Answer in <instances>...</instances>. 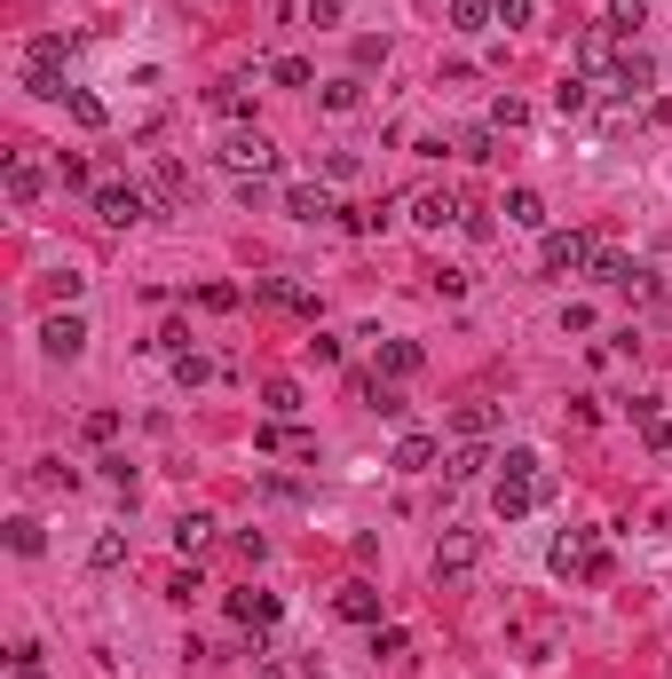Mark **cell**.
<instances>
[{
	"label": "cell",
	"instance_id": "1",
	"mask_svg": "<svg viewBox=\"0 0 672 679\" xmlns=\"http://www.w3.org/2000/svg\"><path fill=\"white\" fill-rule=\"evenodd\" d=\"M222 166H229L238 182H269V175L285 166V151L269 143L261 127H238V134H222Z\"/></svg>",
	"mask_w": 672,
	"mask_h": 679
},
{
	"label": "cell",
	"instance_id": "2",
	"mask_svg": "<svg viewBox=\"0 0 672 679\" xmlns=\"http://www.w3.org/2000/svg\"><path fill=\"white\" fill-rule=\"evenodd\" d=\"M538 269L546 277H578V269H593V237L586 229H546L538 237Z\"/></svg>",
	"mask_w": 672,
	"mask_h": 679
},
{
	"label": "cell",
	"instance_id": "3",
	"mask_svg": "<svg viewBox=\"0 0 672 679\" xmlns=\"http://www.w3.org/2000/svg\"><path fill=\"white\" fill-rule=\"evenodd\" d=\"M546 490H554L546 474H515V466H498V483H491V514H498V522H522Z\"/></svg>",
	"mask_w": 672,
	"mask_h": 679
},
{
	"label": "cell",
	"instance_id": "4",
	"mask_svg": "<svg viewBox=\"0 0 672 679\" xmlns=\"http://www.w3.org/2000/svg\"><path fill=\"white\" fill-rule=\"evenodd\" d=\"M475 561H483V529H444L435 537V585H459V576H475Z\"/></svg>",
	"mask_w": 672,
	"mask_h": 679
},
{
	"label": "cell",
	"instance_id": "5",
	"mask_svg": "<svg viewBox=\"0 0 672 679\" xmlns=\"http://www.w3.org/2000/svg\"><path fill=\"white\" fill-rule=\"evenodd\" d=\"M143 214H151L143 182H95V222H104V229H134Z\"/></svg>",
	"mask_w": 672,
	"mask_h": 679
},
{
	"label": "cell",
	"instance_id": "6",
	"mask_svg": "<svg viewBox=\"0 0 672 679\" xmlns=\"http://www.w3.org/2000/svg\"><path fill=\"white\" fill-rule=\"evenodd\" d=\"M617 56H625V40H617V32H610V24H586V32H578V63H569V72L601 87V80L617 72Z\"/></svg>",
	"mask_w": 672,
	"mask_h": 679
},
{
	"label": "cell",
	"instance_id": "7",
	"mask_svg": "<svg viewBox=\"0 0 672 679\" xmlns=\"http://www.w3.org/2000/svg\"><path fill=\"white\" fill-rule=\"evenodd\" d=\"M546 561H554V576H610V561H601V546H593L586 529H562Z\"/></svg>",
	"mask_w": 672,
	"mask_h": 679
},
{
	"label": "cell",
	"instance_id": "8",
	"mask_svg": "<svg viewBox=\"0 0 672 679\" xmlns=\"http://www.w3.org/2000/svg\"><path fill=\"white\" fill-rule=\"evenodd\" d=\"M459 214H467V198H459V190H420V198H412V229H427V237L459 229Z\"/></svg>",
	"mask_w": 672,
	"mask_h": 679
},
{
	"label": "cell",
	"instance_id": "9",
	"mask_svg": "<svg viewBox=\"0 0 672 679\" xmlns=\"http://www.w3.org/2000/svg\"><path fill=\"white\" fill-rule=\"evenodd\" d=\"M40 348H48L56 364H80V348H87V317H80V309H56V317L40 324Z\"/></svg>",
	"mask_w": 672,
	"mask_h": 679
},
{
	"label": "cell",
	"instance_id": "10",
	"mask_svg": "<svg viewBox=\"0 0 672 679\" xmlns=\"http://www.w3.org/2000/svg\"><path fill=\"white\" fill-rule=\"evenodd\" d=\"M254 300H261V309H278V317H317V293L293 285V277H254Z\"/></svg>",
	"mask_w": 672,
	"mask_h": 679
},
{
	"label": "cell",
	"instance_id": "11",
	"mask_svg": "<svg viewBox=\"0 0 672 679\" xmlns=\"http://www.w3.org/2000/svg\"><path fill=\"white\" fill-rule=\"evenodd\" d=\"M451 434H459V443H491V434H498V403L491 395H467L459 412H451Z\"/></svg>",
	"mask_w": 672,
	"mask_h": 679
},
{
	"label": "cell",
	"instance_id": "12",
	"mask_svg": "<svg viewBox=\"0 0 672 679\" xmlns=\"http://www.w3.org/2000/svg\"><path fill=\"white\" fill-rule=\"evenodd\" d=\"M593 285H610V293H633L641 285V269H633V253H617V246H593V269H586Z\"/></svg>",
	"mask_w": 672,
	"mask_h": 679
},
{
	"label": "cell",
	"instance_id": "13",
	"mask_svg": "<svg viewBox=\"0 0 672 679\" xmlns=\"http://www.w3.org/2000/svg\"><path fill=\"white\" fill-rule=\"evenodd\" d=\"M285 214H293V222H341V206H332L325 182H293V190H285Z\"/></svg>",
	"mask_w": 672,
	"mask_h": 679
},
{
	"label": "cell",
	"instance_id": "14",
	"mask_svg": "<svg viewBox=\"0 0 672 679\" xmlns=\"http://www.w3.org/2000/svg\"><path fill=\"white\" fill-rule=\"evenodd\" d=\"M229 617H238L246 632H269L285 608H278V593H254V585H246V593H229Z\"/></svg>",
	"mask_w": 672,
	"mask_h": 679
},
{
	"label": "cell",
	"instance_id": "15",
	"mask_svg": "<svg viewBox=\"0 0 672 679\" xmlns=\"http://www.w3.org/2000/svg\"><path fill=\"white\" fill-rule=\"evenodd\" d=\"M601 87H617V95H625V104H633V95H641V87H657V63H649L641 48H625V56H617V72H610V80H601Z\"/></svg>",
	"mask_w": 672,
	"mask_h": 679
},
{
	"label": "cell",
	"instance_id": "16",
	"mask_svg": "<svg viewBox=\"0 0 672 679\" xmlns=\"http://www.w3.org/2000/svg\"><path fill=\"white\" fill-rule=\"evenodd\" d=\"M498 214H507L515 229H538V237H546V198H538V190H522V182H515L507 198H498Z\"/></svg>",
	"mask_w": 672,
	"mask_h": 679
},
{
	"label": "cell",
	"instance_id": "17",
	"mask_svg": "<svg viewBox=\"0 0 672 679\" xmlns=\"http://www.w3.org/2000/svg\"><path fill=\"white\" fill-rule=\"evenodd\" d=\"M435 458H444V443H435V434H403V443L388 451V466H396V474H427Z\"/></svg>",
	"mask_w": 672,
	"mask_h": 679
},
{
	"label": "cell",
	"instance_id": "18",
	"mask_svg": "<svg viewBox=\"0 0 672 679\" xmlns=\"http://www.w3.org/2000/svg\"><path fill=\"white\" fill-rule=\"evenodd\" d=\"M0 182H9V206H40V190H48V175L32 158H9V175H0Z\"/></svg>",
	"mask_w": 672,
	"mask_h": 679
},
{
	"label": "cell",
	"instance_id": "19",
	"mask_svg": "<svg viewBox=\"0 0 672 679\" xmlns=\"http://www.w3.org/2000/svg\"><path fill=\"white\" fill-rule=\"evenodd\" d=\"M143 190L158 198V206H190V175H182V166H175V158H158V166H151V182H143Z\"/></svg>",
	"mask_w": 672,
	"mask_h": 679
},
{
	"label": "cell",
	"instance_id": "20",
	"mask_svg": "<svg viewBox=\"0 0 672 679\" xmlns=\"http://www.w3.org/2000/svg\"><path fill=\"white\" fill-rule=\"evenodd\" d=\"M420 364H427L420 340H380V380H412Z\"/></svg>",
	"mask_w": 672,
	"mask_h": 679
},
{
	"label": "cell",
	"instance_id": "21",
	"mask_svg": "<svg viewBox=\"0 0 672 679\" xmlns=\"http://www.w3.org/2000/svg\"><path fill=\"white\" fill-rule=\"evenodd\" d=\"M317 104H325L332 119H349V111H364V80H356V72H341V80H325V87H317Z\"/></svg>",
	"mask_w": 672,
	"mask_h": 679
},
{
	"label": "cell",
	"instance_id": "22",
	"mask_svg": "<svg viewBox=\"0 0 672 679\" xmlns=\"http://www.w3.org/2000/svg\"><path fill=\"white\" fill-rule=\"evenodd\" d=\"M554 111H562V119H586V111H593V80L562 72V80H554Z\"/></svg>",
	"mask_w": 672,
	"mask_h": 679
},
{
	"label": "cell",
	"instance_id": "23",
	"mask_svg": "<svg viewBox=\"0 0 672 679\" xmlns=\"http://www.w3.org/2000/svg\"><path fill=\"white\" fill-rule=\"evenodd\" d=\"M63 111H72L87 134H104V127H111V104H104V95H87V87H72V95H63Z\"/></svg>",
	"mask_w": 672,
	"mask_h": 679
},
{
	"label": "cell",
	"instance_id": "24",
	"mask_svg": "<svg viewBox=\"0 0 672 679\" xmlns=\"http://www.w3.org/2000/svg\"><path fill=\"white\" fill-rule=\"evenodd\" d=\"M332 608H341L349 624H380V593H373V585H341V600H332Z\"/></svg>",
	"mask_w": 672,
	"mask_h": 679
},
{
	"label": "cell",
	"instance_id": "25",
	"mask_svg": "<svg viewBox=\"0 0 672 679\" xmlns=\"http://www.w3.org/2000/svg\"><path fill=\"white\" fill-rule=\"evenodd\" d=\"M356 395L373 403L380 419H403V412H412V403H403V388H396V380H356Z\"/></svg>",
	"mask_w": 672,
	"mask_h": 679
},
{
	"label": "cell",
	"instance_id": "26",
	"mask_svg": "<svg viewBox=\"0 0 672 679\" xmlns=\"http://www.w3.org/2000/svg\"><path fill=\"white\" fill-rule=\"evenodd\" d=\"M483 466H498V458H491V443H459V451L444 458V474H451V483H475Z\"/></svg>",
	"mask_w": 672,
	"mask_h": 679
},
{
	"label": "cell",
	"instance_id": "27",
	"mask_svg": "<svg viewBox=\"0 0 672 679\" xmlns=\"http://www.w3.org/2000/svg\"><path fill=\"white\" fill-rule=\"evenodd\" d=\"M617 32V40H641V24H649V0H610V16H601Z\"/></svg>",
	"mask_w": 672,
	"mask_h": 679
},
{
	"label": "cell",
	"instance_id": "28",
	"mask_svg": "<svg viewBox=\"0 0 672 679\" xmlns=\"http://www.w3.org/2000/svg\"><path fill=\"white\" fill-rule=\"evenodd\" d=\"M24 95H40V104H63L72 87H63V72H56V63H24Z\"/></svg>",
	"mask_w": 672,
	"mask_h": 679
},
{
	"label": "cell",
	"instance_id": "29",
	"mask_svg": "<svg viewBox=\"0 0 672 679\" xmlns=\"http://www.w3.org/2000/svg\"><path fill=\"white\" fill-rule=\"evenodd\" d=\"M444 9H451V32H491L498 24L491 0H444Z\"/></svg>",
	"mask_w": 672,
	"mask_h": 679
},
{
	"label": "cell",
	"instance_id": "30",
	"mask_svg": "<svg viewBox=\"0 0 672 679\" xmlns=\"http://www.w3.org/2000/svg\"><path fill=\"white\" fill-rule=\"evenodd\" d=\"M9 553H24V561H32V553H48V529L32 522V514H9Z\"/></svg>",
	"mask_w": 672,
	"mask_h": 679
},
{
	"label": "cell",
	"instance_id": "31",
	"mask_svg": "<svg viewBox=\"0 0 672 679\" xmlns=\"http://www.w3.org/2000/svg\"><path fill=\"white\" fill-rule=\"evenodd\" d=\"M207 537H214V514H182L175 522V553H207Z\"/></svg>",
	"mask_w": 672,
	"mask_h": 679
},
{
	"label": "cell",
	"instance_id": "32",
	"mask_svg": "<svg viewBox=\"0 0 672 679\" xmlns=\"http://www.w3.org/2000/svg\"><path fill=\"white\" fill-rule=\"evenodd\" d=\"M72 56V32H32V48H24V63H63Z\"/></svg>",
	"mask_w": 672,
	"mask_h": 679
},
{
	"label": "cell",
	"instance_id": "33",
	"mask_svg": "<svg viewBox=\"0 0 672 679\" xmlns=\"http://www.w3.org/2000/svg\"><path fill=\"white\" fill-rule=\"evenodd\" d=\"M459 158L491 166V158H498V127H467V134H459Z\"/></svg>",
	"mask_w": 672,
	"mask_h": 679
},
{
	"label": "cell",
	"instance_id": "34",
	"mask_svg": "<svg viewBox=\"0 0 672 679\" xmlns=\"http://www.w3.org/2000/svg\"><path fill=\"white\" fill-rule=\"evenodd\" d=\"M56 182H63V190H87V198H95V175H87V158H80V151H56Z\"/></svg>",
	"mask_w": 672,
	"mask_h": 679
},
{
	"label": "cell",
	"instance_id": "35",
	"mask_svg": "<svg viewBox=\"0 0 672 679\" xmlns=\"http://www.w3.org/2000/svg\"><path fill=\"white\" fill-rule=\"evenodd\" d=\"M483 127H498V134H515V127H530V104H522V95H498Z\"/></svg>",
	"mask_w": 672,
	"mask_h": 679
},
{
	"label": "cell",
	"instance_id": "36",
	"mask_svg": "<svg viewBox=\"0 0 672 679\" xmlns=\"http://www.w3.org/2000/svg\"><path fill=\"white\" fill-rule=\"evenodd\" d=\"M119 561H127V529H104L87 546V569H119Z\"/></svg>",
	"mask_w": 672,
	"mask_h": 679
},
{
	"label": "cell",
	"instance_id": "37",
	"mask_svg": "<svg viewBox=\"0 0 672 679\" xmlns=\"http://www.w3.org/2000/svg\"><path fill=\"white\" fill-rule=\"evenodd\" d=\"M269 80H278V87H317L309 56H278V63H269Z\"/></svg>",
	"mask_w": 672,
	"mask_h": 679
},
{
	"label": "cell",
	"instance_id": "38",
	"mask_svg": "<svg viewBox=\"0 0 672 679\" xmlns=\"http://www.w3.org/2000/svg\"><path fill=\"white\" fill-rule=\"evenodd\" d=\"M261 403H269V419H293V412H300V388H293V380H269Z\"/></svg>",
	"mask_w": 672,
	"mask_h": 679
},
{
	"label": "cell",
	"instance_id": "39",
	"mask_svg": "<svg viewBox=\"0 0 672 679\" xmlns=\"http://www.w3.org/2000/svg\"><path fill=\"white\" fill-rule=\"evenodd\" d=\"M459 229L475 237V246H491V237H498V206H467V214H459Z\"/></svg>",
	"mask_w": 672,
	"mask_h": 679
},
{
	"label": "cell",
	"instance_id": "40",
	"mask_svg": "<svg viewBox=\"0 0 672 679\" xmlns=\"http://www.w3.org/2000/svg\"><path fill=\"white\" fill-rule=\"evenodd\" d=\"M72 483H80V474L63 466V458H40V466H32V490H72Z\"/></svg>",
	"mask_w": 672,
	"mask_h": 679
},
{
	"label": "cell",
	"instance_id": "41",
	"mask_svg": "<svg viewBox=\"0 0 672 679\" xmlns=\"http://www.w3.org/2000/svg\"><path fill=\"white\" fill-rule=\"evenodd\" d=\"M207 380H214V364L198 356V348H190V356H175V388H207Z\"/></svg>",
	"mask_w": 672,
	"mask_h": 679
},
{
	"label": "cell",
	"instance_id": "42",
	"mask_svg": "<svg viewBox=\"0 0 672 679\" xmlns=\"http://www.w3.org/2000/svg\"><path fill=\"white\" fill-rule=\"evenodd\" d=\"M207 104H214L222 119H246V111H254V104H246V87H238V80H229V87H214V95H207Z\"/></svg>",
	"mask_w": 672,
	"mask_h": 679
},
{
	"label": "cell",
	"instance_id": "43",
	"mask_svg": "<svg viewBox=\"0 0 672 679\" xmlns=\"http://www.w3.org/2000/svg\"><path fill=\"white\" fill-rule=\"evenodd\" d=\"M356 175H364L356 151H325V182H356Z\"/></svg>",
	"mask_w": 672,
	"mask_h": 679
},
{
	"label": "cell",
	"instance_id": "44",
	"mask_svg": "<svg viewBox=\"0 0 672 679\" xmlns=\"http://www.w3.org/2000/svg\"><path fill=\"white\" fill-rule=\"evenodd\" d=\"M238 300H246L238 285H207V293H198V309H214V317H229V309H238Z\"/></svg>",
	"mask_w": 672,
	"mask_h": 679
},
{
	"label": "cell",
	"instance_id": "45",
	"mask_svg": "<svg viewBox=\"0 0 672 679\" xmlns=\"http://www.w3.org/2000/svg\"><path fill=\"white\" fill-rule=\"evenodd\" d=\"M309 364H325V371L341 364V332H317V340H309Z\"/></svg>",
	"mask_w": 672,
	"mask_h": 679
},
{
	"label": "cell",
	"instance_id": "46",
	"mask_svg": "<svg viewBox=\"0 0 672 679\" xmlns=\"http://www.w3.org/2000/svg\"><path fill=\"white\" fill-rule=\"evenodd\" d=\"M491 9H498V24L515 32V24H530V9H538V0H491Z\"/></svg>",
	"mask_w": 672,
	"mask_h": 679
},
{
	"label": "cell",
	"instance_id": "47",
	"mask_svg": "<svg viewBox=\"0 0 672 679\" xmlns=\"http://www.w3.org/2000/svg\"><path fill=\"white\" fill-rule=\"evenodd\" d=\"M158 348L166 356H190V324H158Z\"/></svg>",
	"mask_w": 672,
	"mask_h": 679
},
{
	"label": "cell",
	"instance_id": "48",
	"mask_svg": "<svg viewBox=\"0 0 672 679\" xmlns=\"http://www.w3.org/2000/svg\"><path fill=\"white\" fill-rule=\"evenodd\" d=\"M198 593H207V576H198V569H182L175 585H166V600H198Z\"/></svg>",
	"mask_w": 672,
	"mask_h": 679
},
{
	"label": "cell",
	"instance_id": "49",
	"mask_svg": "<svg viewBox=\"0 0 672 679\" xmlns=\"http://www.w3.org/2000/svg\"><path fill=\"white\" fill-rule=\"evenodd\" d=\"M119 434V412H87V443H111Z\"/></svg>",
	"mask_w": 672,
	"mask_h": 679
},
{
	"label": "cell",
	"instance_id": "50",
	"mask_svg": "<svg viewBox=\"0 0 672 679\" xmlns=\"http://www.w3.org/2000/svg\"><path fill=\"white\" fill-rule=\"evenodd\" d=\"M373 656H388V664H396V656H403V632H396V624H388V632H380V624H373Z\"/></svg>",
	"mask_w": 672,
	"mask_h": 679
},
{
	"label": "cell",
	"instance_id": "51",
	"mask_svg": "<svg viewBox=\"0 0 672 679\" xmlns=\"http://www.w3.org/2000/svg\"><path fill=\"white\" fill-rule=\"evenodd\" d=\"M309 24H317V32H332V24H341V0H309Z\"/></svg>",
	"mask_w": 672,
	"mask_h": 679
},
{
	"label": "cell",
	"instance_id": "52",
	"mask_svg": "<svg viewBox=\"0 0 672 679\" xmlns=\"http://www.w3.org/2000/svg\"><path fill=\"white\" fill-rule=\"evenodd\" d=\"M9 679H48V664H40V656H16V664H9Z\"/></svg>",
	"mask_w": 672,
	"mask_h": 679
},
{
	"label": "cell",
	"instance_id": "53",
	"mask_svg": "<svg viewBox=\"0 0 672 679\" xmlns=\"http://www.w3.org/2000/svg\"><path fill=\"white\" fill-rule=\"evenodd\" d=\"M254 679H293V671H285V664H261V671H254Z\"/></svg>",
	"mask_w": 672,
	"mask_h": 679
}]
</instances>
